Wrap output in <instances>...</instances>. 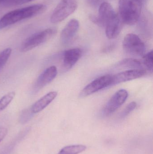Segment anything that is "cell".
Here are the masks:
<instances>
[{"label": "cell", "instance_id": "1", "mask_svg": "<svg viewBox=\"0 0 153 154\" xmlns=\"http://www.w3.org/2000/svg\"><path fill=\"white\" fill-rule=\"evenodd\" d=\"M47 7L43 4H36L13 10L7 13L0 19V30L25 19L41 14Z\"/></svg>", "mask_w": 153, "mask_h": 154}, {"label": "cell", "instance_id": "2", "mask_svg": "<svg viewBox=\"0 0 153 154\" xmlns=\"http://www.w3.org/2000/svg\"><path fill=\"white\" fill-rule=\"evenodd\" d=\"M143 0H119V9L121 20L133 25L139 20L142 12Z\"/></svg>", "mask_w": 153, "mask_h": 154}, {"label": "cell", "instance_id": "3", "mask_svg": "<svg viewBox=\"0 0 153 154\" xmlns=\"http://www.w3.org/2000/svg\"><path fill=\"white\" fill-rule=\"evenodd\" d=\"M56 32L55 29L49 28L32 34L22 42L20 51L25 52L31 50L50 40Z\"/></svg>", "mask_w": 153, "mask_h": 154}, {"label": "cell", "instance_id": "4", "mask_svg": "<svg viewBox=\"0 0 153 154\" xmlns=\"http://www.w3.org/2000/svg\"><path fill=\"white\" fill-rule=\"evenodd\" d=\"M76 0H61L52 13L50 21L58 23L70 16L77 9Z\"/></svg>", "mask_w": 153, "mask_h": 154}, {"label": "cell", "instance_id": "5", "mask_svg": "<svg viewBox=\"0 0 153 154\" xmlns=\"http://www.w3.org/2000/svg\"><path fill=\"white\" fill-rule=\"evenodd\" d=\"M124 51L128 55L141 57L145 51V46L143 41L136 34L128 33L126 35L123 42Z\"/></svg>", "mask_w": 153, "mask_h": 154}, {"label": "cell", "instance_id": "6", "mask_svg": "<svg viewBox=\"0 0 153 154\" xmlns=\"http://www.w3.org/2000/svg\"><path fill=\"white\" fill-rule=\"evenodd\" d=\"M128 97V92L125 89L118 91L105 105L101 112L103 117L108 116L123 105Z\"/></svg>", "mask_w": 153, "mask_h": 154}, {"label": "cell", "instance_id": "7", "mask_svg": "<svg viewBox=\"0 0 153 154\" xmlns=\"http://www.w3.org/2000/svg\"><path fill=\"white\" fill-rule=\"evenodd\" d=\"M112 75H106L99 77L84 88L80 94L81 97H84L97 92L104 88L110 86Z\"/></svg>", "mask_w": 153, "mask_h": 154}, {"label": "cell", "instance_id": "8", "mask_svg": "<svg viewBox=\"0 0 153 154\" xmlns=\"http://www.w3.org/2000/svg\"><path fill=\"white\" fill-rule=\"evenodd\" d=\"M57 74V68L54 66L46 69L37 79L32 88V91L37 93L41 89L52 82Z\"/></svg>", "mask_w": 153, "mask_h": 154}, {"label": "cell", "instance_id": "9", "mask_svg": "<svg viewBox=\"0 0 153 154\" xmlns=\"http://www.w3.org/2000/svg\"><path fill=\"white\" fill-rule=\"evenodd\" d=\"M146 71L144 69H129L112 75L110 86L138 79L145 75Z\"/></svg>", "mask_w": 153, "mask_h": 154}, {"label": "cell", "instance_id": "10", "mask_svg": "<svg viewBox=\"0 0 153 154\" xmlns=\"http://www.w3.org/2000/svg\"><path fill=\"white\" fill-rule=\"evenodd\" d=\"M80 27L79 21L76 19L71 20L65 26L61 34V40L63 44L70 42L75 36Z\"/></svg>", "mask_w": 153, "mask_h": 154}, {"label": "cell", "instance_id": "11", "mask_svg": "<svg viewBox=\"0 0 153 154\" xmlns=\"http://www.w3.org/2000/svg\"><path fill=\"white\" fill-rule=\"evenodd\" d=\"M122 22L117 14L106 23L105 32L106 36L109 39L115 38L119 35L122 29Z\"/></svg>", "mask_w": 153, "mask_h": 154}, {"label": "cell", "instance_id": "12", "mask_svg": "<svg viewBox=\"0 0 153 154\" xmlns=\"http://www.w3.org/2000/svg\"><path fill=\"white\" fill-rule=\"evenodd\" d=\"M117 14L110 4L107 2L102 3L100 5L98 16L100 23V27H105L107 22Z\"/></svg>", "mask_w": 153, "mask_h": 154}, {"label": "cell", "instance_id": "13", "mask_svg": "<svg viewBox=\"0 0 153 154\" xmlns=\"http://www.w3.org/2000/svg\"><path fill=\"white\" fill-rule=\"evenodd\" d=\"M57 95V91H52L40 98L30 107L32 113L34 114H37L45 109L55 99Z\"/></svg>", "mask_w": 153, "mask_h": 154}, {"label": "cell", "instance_id": "14", "mask_svg": "<svg viewBox=\"0 0 153 154\" xmlns=\"http://www.w3.org/2000/svg\"><path fill=\"white\" fill-rule=\"evenodd\" d=\"M82 51L78 48L70 49L65 51L63 57V66L66 69H69L81 58Z\"/></svg>", "mask_w": 153, "mask_h": 154}, {"label": "cell", "instance_id": "15", "mask_svg": "<svg viewBox=\"0 0 153 154\" xmlns=\"http://www.w3.org/2000/svg\"><path fill=\"white\" fill-rule=\"evenodd\" d=\"M117 66L130 69H143L142 62L135 59H125L118 62Z\"/></svg>", "mask_w": 153, "mask_h": 154}, {"label": "cell", "instance_id": "16", "mask_svg": "<svg viewBox=\"0 0 153 154\" xmlns=\"http://www.w3.org/2000/svg\"><path fill=\"white\" fill-rule=\"evenodd\" d=\"M87 146L81 144L72 145L63 147L57 154H79L84 152Z\"/></svg>", "mask_w": 153, "mask_h": 154}, {"label": "cell", "instance_id": "17", "mask_svg": "<svg viewBox=\"0 0 153 154\" xmlns=\"http://www.w3.org/2000/svg\"><path fill=\"white\" fill-rule=\"evenodd\" d=\"M15 96L14 91H11L0 99V112L4 110L12 102Z\"/></svg>", "mask_w": 153, "mask_h": 154}, {"label": "cell", "instance_id": "18", "mask_svg": "<svg viewBox=\"0 0 153 154\" xmlns=\"http://www.w3.org/2000/svg\"><path fill=\"white\" fill-rule=\"evenodd\" d=\"M12 53L10 48H7L0 52V71L7 63Z\"/></svg>", "mask_w": 153, "mask_h": 154}, {"label": "cell", "instance_id": "19", "mask_svg": "<svg viewBox=\"0 0 153 154\" xmlns=\"http://www.w3.org/2000/svg\"><path fill=\"white\" fill-rule=\"evenodd\" d=\"M34 0H0V5L6 7L21 5Z\"/></svg>", "mask_w": 153, "mask_h": 154}, {"label": "cell", "instance_id": "20", "mask_svg": "<svg viewBox=\"0 0 153 154\" xmlns=\"http://www.w3.org/2000/svg\"><path fill=\"white\" fill-rule=\"evenodd\" d=\"M34 114L32 113L30 108L22 110L19 118V121L22 124H24L29 121L32 117Z\"/></svg>", "mask_w": 153, "mask_h": 154}, {"label": "cell", "instance_id": "21", "mask_svg": "<svg viewBox=\"0 0 153 154\" xmlns=\"http://www.w3.org/2000/svg\"><path fill=\"white\" fill-rule=\"evenodd\" d=\"M153 62V51L152 50L144 56L143 63L148 70L152 72Z\"/></svg>", "mask_w": 153, "mask_h": 154}, {"label": "cell", "instance_id": "22", "mask_svg": "<svg viewBox=\"0 0 153 154\" xmlns=\"http://www.w3.org/2000/svg\"><path fill=\"white\" fill-rule=\"evenodd\" d=\"M137 106V103L135 102H131L123 110V112L120 114V118H124L129 115L132 111L136 108Z\"/></svg>", "mask_w": 153, "mask_h": 154}, {"label": "cell", "instance_id": "23", "mask_svg": "<svg viewBox=\"0 0 153 154\" xmlns=\"http://www.w3.org/2000/svg\"><path fill=\"white\" fill-rule=\"evenodd\" d=\"M8 133V130L4 127H0V143L4 139Z\"/></svg>", "mask_w": 153, "mask_h": 154}, {"label": "cell", "instance_id": "24", "mask_svg": "<svg viewBox=\"0 0 153 154\" xmlns=\"http://www.w3.org/2000/svg\"><path fill=\"white\" fill-rule=\"evenodd\" d=\"M89 18H90V20L92 22H93L94 24H96V25L100 27V23L98 17H97V16H95V15L91 14L89 16Z\"/></svg>", "mask_w": 153, "mask_h": 154}, {"label": "cell", "instance_id": "25", "mask_svg": "<svg viewBox=\"0 0 153 154\" xmlns=\"http://www.w3.org/2000/svg\"><path fill=\"white\" fill-rule=\"evenodd\" d=\"M87 2L93 6H97L101 3L102 0H87Z\"/></svg>", "mask_w": 153, "mask_h": 154}]
</instances>
